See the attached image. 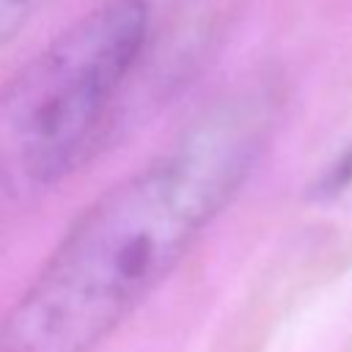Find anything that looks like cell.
Here are the masks:
<instances>
[{
	"label": "cell",
	"mask_w": 352,
	"mask_h": 352,
	"mask_svg": "<svg viewBox=\"0 0 352 352\" xmlns=\"http://www.w3.org/2000/svg\"><path fill=\"white\" fill-rule=\"evenodd\" d=\"M267 99L231 96L96 195L0 316V352H94L182 264L250 179Z\"/></svg>",
	"instance_id": "6da1fadb"
},
{
	"label": "cell",
	"mask_w": 352,
	"mask_h": 352,
	"mask_svg": "<svg viewBox=\"0 0 352 352\" xmlns=\"http://www.w3.org/2000/svg\"><path fill=\"white\" fill-rule=\"evenodd\" d=\"M308 201L352 223V143L314 179Z\"/></svg>",
	"instance_id": "3957f363"
},
{
	"label": "cell",
	"mask_w": 352,
	"mask_h": 352,
	"mask_svg": "<svg viewBox=\"0 0 352 352\" xmlns=\"http://www.w3.org/2000/svg\"><path fill=\"white\" fill-rule=\"evenodd\" d=\"M55 0H0V50L11 44Z\"/></svg>",
	"instance_id": "277c9868"
},
{
	"label": "cell",
	"mask_w": 352,
	"mask_h": 352,
	"mask_svg": "<svg viewBox=\"0 0 352 352\" xmlns=\"http://www.w3.org/2000/svg\"><path fill=\"white\" fill-rule=\"evenodd\" d=\"M151 33L148 0H104L0 91V192L36 198L80 168Z\"/></svg>",
	"instance_id": "7a4b0ae2"
}]
</instances>
